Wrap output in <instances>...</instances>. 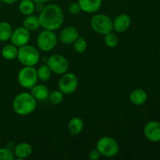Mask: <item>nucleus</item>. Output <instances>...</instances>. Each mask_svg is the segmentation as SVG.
Instances as JSON below:
<instances>
[{"mask_svg": "<svg viewBox=\"0 0 160 160\" xmlns=\"http://www.w3.org/2000/svg\"><path fill=\"white\" fill-rule=\"evenodd\" d=\"M104 42L106 45L109 48H114L118 45L119 38L116 34L112 32H109L108 34H105L104 37Z\"/></svg>", "mask_w": 160, "mask_h": 160, "instance_id": "a878e982", "label": "nucleus"}, {"mask_svg": "<svg viewBox=\"0 0 160 160\" xmlns=\"http://www.w3.org/2000/svg\"><path fill=\"white\" fill-rule=\"evenodd\" d=\"M81 11V6H80L79 3L77 2H73L70 4V6H69V12L72 15H76V14L79 13Z\"/></svg>", "mask_w": 160, "mask_h": 160, "instance_id": "cd10ccee", "label": "nucleus"}, {"mask_svg": "<svg viewBox=\"0 0 160 160\" xmlns=\"http://www.w3.org/2000/svg\"><path fill=\"white\" fill-rule=\"evenodd\" d=\"M34 3L36 4H43V3L48 2L51 1V0H32Z\"/></svg>", "mask_w": 160, "mask_h": 160, "instance_id": "c756f323", "label": "nucleus"}, {"mask_svg": "<svg viewBox=\"0 0 160 160\" xmlns=\"http://www.w3.org/2000/svg\"><path fill=\"white\" fill-rule=\"evenodd\" d=\"M129 99L132 104L135 106H142L146 102L148 99V95L143 89H135L130 93Z\"/></svg>", "mask_w": 160, "mask_h": 160, "instance_id": "f3484780", "label": "nucleus"}, {"mask_svg": "<svg viewBox=\"0 0 160 160\" xmlns=\"http://www.w3.org/2000/svg\"><path fill=\"white\" fill-rule=\"evenodd\" d=\"M37 73L38 78L44 82L49 81L52 76V71L47 64L41 65L37 70Z\"/></svg>", "mask_w": 160, "mask_h": 160, "instance_id": "5701e85b", "label": "nucleus"}, {"mask_svg": "<svg viewBox=\"0 0 160 160\" xmlns=\"http://www.w3.org/2000/svg\"><path fill=\"white\" fill-rule=\"evenodd\" d=\"M81 11L87 13H93L99 10L102 0H78Z\"/></svg>", "mask_w": 160, "mask_h": 160, "instance_id": "2eb2a0df", "label": "nucleus"}, {"mask_svg": "<svg viewBox=\"0 0 160 160\" xmlns=\"http://www.w3.org/2000/svg\"><path fill=\"white\" fill-rule=\"evenodd\" d=\"M96 149L99 152L101 156L111 158L118 154L120 147L116 139L109 136H105L97 142Z\"/></svg>", "mask_w": 160, "mask_h": 160, "instance_id": "20e7f679", "label": "nucleus"}, {"mask_svg": "<svg viewBox=\"0 0 160 160\" xmlns=\"http://www.w3.org/2000/svg\"><path fill=\"white\" fill-rule=\"evenodd\" d=\"M91 26L94 31L103 35L113 31L112 19L106 14L98 13L94 16L91 20Z\"/></svg>", "mask_w": 160, "mask_h": 160, "instance_id": "39448f33", "label": "nucleus"}, {"mask_svg": "<svg viewBox=\"0 0 160 160\" xmlns=\"http://www.w3.org/2000/svg\"><path fill=\"white\" fill-rule=\"evenodd\" d=\"M144 134L152 142H160V123L158 121H149L144 128Z\"/></svg>", "mask_w": 160, "mask_h": 160, "instance_id": "9b49d317", "label": "nucleus"}, {"mask_svg": "<svg viewBox=\"0 0 160 160\" xmlns=\"http://www.w3.org/2000/svg\"><path fill=\"white\" fill-rule=\"evenodd\" d=\"M33 152L32 146L27 142H20L14 148V156L18 159H24L30 157Z\"/></svg>", "mask_w": 160, "mask_h": 160, "instance_id": "4468645a", "label": "nucleus"}, {"mask_svg": "<svg viewBox=\"0 0 160 160\" xmlns=\"http://www.w3.org/2000/svg\"><path fill=\"white\" fill-rule=\"evenodd\" d=\"M59 90L63 94L70 95L78 88V78L74 73H65L59 81Z\"/></svg>", "mask_w": 160, "mask_h": 160, "instance_id": "1a4fd4ad", "label": "nucleus"}, {"mask_svg": "<svg viewBox=\"0 0 160 160\" xmlns=\"http://www.w3.org/2000/svg\"><path fill=\"white\" fill-rule=\"evenodd\" d=\"M35 8V3L32 0H22L19 4V10L24 16L34 13Z\"/></svg>", "mask_w": 160, "mask_h": 160, "instance_id": "412c9836", "label": "nucleus"}, {"mask_svg": "<svg viewBox=\"0 0 160 160\" xmlns=\"http://www.w3.org/2000/svg\"><path fill=\"white\" fill-rule=\"evenodd\" d=\"M30 38H31L30 31L23 27H19L12 31V35L9 40L11 41V43L20 48L23 45H28Z\"/></svg>", "mask_w": 160, "mask_h": 160, "instance_id": "9d476101", "label": "nucleus"}, {"mask_svg": "<svg viewBox=\"0 0 160 160\" xmlns=\"http://www.w3.org/2000/svg\"><path fill=\"white\" fill-rule=\"evenodd\" d=\"M57 45V37L54 31L44 30L37 38V45L43 52L52 51Z\"/></svg>", "mask_w": 160, "mask_h": 160, "instance_id": "0eeeda50", "label": "nucleus"}, {"mask_svg": "<svg viewBox=\"0 0 160 160\" xmlns=\"http://www.w3.org/2000/svg\"><path fill=\"white\" fill-rule=\"evenodd\" d=\"M73 49L75 50V52L78 53H83L86 49H87L88 43L87 41L83 37H78L76 39L74 42L73 43Z\"/></svg>", "mask_w": 160, "mask_h": 160, "instance_id": "393cba45", "label": "nucleus"}, {"mask_svg": "<svg viewBox=\"0 0 160 160\" xmlns=\"http://www.w3.org/2000/svg\"><path fill=\"white\" fill-rule=\"evenodd\" d=\"M131 24V19L128 14L121 13L112 20L113 31L117 33H123L128 31Z\"/></svg>", "mask_w": 160, "mask_h": 160, "instance_id": "f8f14e48", "label": "nucleus"}, {"mask_svg": "<svg viewBox=\"0 0 160 160\" xmlns=\"http://www.w3.org/2000/svg\"><path fill=\"white\" fill-rule=\"evenodd\" d=\"M78 37H79L78 30L73 26H69L63 28L59 34V40L65 45H71Z\"/></svg>", "mask_w": 160, "mask_h": 160, "instance_id": "ddd939ff", "label": "nucleus"}, {"mask_svg": "<svg viewBox=\"0 0 160 160\" xmlns=\"http://www.w3.org/2000/svg\"><path fill=\"white\" fill-rule=\"evenodd\" d=\"M15 159L13 152L8 148H0V160H13Z\"/></svg>", "mask_w": 160, "mask_h": 160, "instance_id": "bb28decb", "label": "nucleus"}, {"mask_svg": "<svg viewBox=\"0 0 160 160\" xmlns=\"http://www.w3.org/2000/svg\"><path fill=\"white\" fill-rule=\"evenodd\" d=\"M41 27L45 30L56 31L63 23L64 13L62 9L56 4H48L42 9L38 16Z\"/></svg>", "mask_w": 160, "mask_h": 160, "instance_id": "f257e3e1", "label": "nucleus"}, {"mask_svg": "<svg viewBox=\"0 0 160 160\" xmlns=\"http://www.w3.org/2000/svg\"><path fill=\"white\" fill-rule=\"evenodd\" d=\"M37 70L34 67H23L19 71L17 81L19 84L25 89H30L34 87L38 82Z\"/></svg>", "mask_w": 160, "mask_h": 160, "instance_id": "423d86ee", "label": "nucleus"}, {"mask_svg": "<svg viewBox=\"0 0 160 160\" xmlns=\"http://www.w3.org/2000/svg\"><path fill=\"white\" fill-rule=\"evenodd\" d=\"M30 90H31L30 93L35 98L36 101H44V100H46L50 93L48 87L45 85V84H36Z\"/></svg>", "mask_w": 160, "mask_h": 160, "instance_id": "dca6fc26", "label": "nucleus"}, {"mask_svg": "<svg viewBox=\"0 0 160 160\" xmlns=\"http://www.w3.org/2000/svg\"><path fill=\"white\" fill-rule=\"evenodd\" d=\"M63 95L64 94L59 90L53 91V92H50L49 95H48V98L52 104L59 105L63 101Z\"/></svg>", "mask_w": 160, "mask_h": 160, "instance_id": "b1692460", "label": "nucleus"}, {"mask_svg": "<svg viewBox=\"0 0 160 160\" xmlns=\"http://www.w3.org/2000/svg\"><path fill=\"white\" fill-rule=\"evenodd\" d=\"M46 64L50 68L52 73H55L56 74H64L69 69L68 60L60 54H54L50 56Z\"/></svg>", "mask_w": 160, "mask_h": 160, "instance_id": "6e6552de", "label": "nucleus"}, {"mask_svg": "<svg viewBox=\"0 0 160 160\" xmlns=\"http://www.w3.org/2000/svg\"><path fill=\"white\" fill-rule=\"evenodd\" d=\"M88 157L91 160H98L100 159V157H101V154H100L99 152L95 148V149L92 150V151L89 152Z\"/></svg>", "mask_w": 160, "mask_h": 160, "instance_id": "c85d7f7f", "label": "nucleus"}, {"mask_svg": "<svg viewBox=\"0 0 160 160\" xmlns=\"http://www.w3.org/2000/svg\"><path fill=\"white\" fill-rule=\"evenodd\" d=\"M37 106V101L30 92H21L14 98L12 109L20 116H27L34 112Z\"/></svg>", "mask_w": 160, "mask_h": 160, "instance_id": "f03ea898", "label": "nucleus"}, {"mask_svg": "<svg viewBox=\"0 0 160 160\" xmlns=\"http://www.w3.org/2000/svg\"><path fill=\"white\" fill-rule=\"evenodd\" d=\"M12 28L8 22H0V42H6L10 39L12 33Z\"/></svg>", "mask_w": 160, "mask_h": 160, "instance_id": "4be33fe9", "label": "nucleus"}, {"mask_svg": "<svg viewBox=\"0 0 160 160\" xmlns=\"http://www.w3.org/2000/svg\"><path fill=\"white\" fill-rule=\"evenodd\" d=\"M23 27L29 31H35V30L38 29L41 27L39 17L38 16L33 15V14L26 16L23 21Z\"/></svg>", "mask_w": 160, "mask_h": 160, "instance_id": "6ab92c4d", "label": "nucleus"}, {"mask_svg": "<svg viewBox=\"0 0 160 160\" xmlns=\"http://www.w3.org/2000/svg\"><path fill=\"white\" fill-rule=\"evenodd\" d=\"M17 58L24 67H34L40 60V53L33 45H25L18 48Z\"/></svg>", "mask_w": 160, "mask_h": 160, "instance_id": "7ed1b4c3", "label": "nucleus"}, {"mask_svg": "<svg viewBox=\"0 0 160 160\" xmlns=\"http://www.w3.org/2000/svg\"><path fill=\"white\" fill-rule=\"evenodd\" d=\"M17 53H18V47L14 45L13 44L5 45L1 51L2 56L7 60H12L16 59L17 57Z\"/></svg>", "mask_w": 160, "mask_h": 160, "instance_id": "aec40b11", "label": "nucleus"}, {"mask_svg": "<svg viewBox=\"0 0 160 160\" xmlns=\"http://www.w3.org/2000/svg\"><path fill=\"white\" fill-rule=\"evenodd\" d=\"M3 2L6 3V4H13V3L17 2L18 0H2Z\"/></svg>", "mask_w": 160, "mask_h": 160, "instance_id": "7c9ffc66", "label": "nucleus"}, {"mask_svg": "<svg viewBox=\"0 0 160 160\" xmlns=\"http://www.w3.org/2000/svg\"><path fill=\"white\" fill-rule=\"evenodd\" d=\"M84 129V121L80 117H75L70 119L68 123V131L73 135L80 134Z\"/></svg>", "mask_w": 160, "mask_h": 160, "instance_id": "a211bd4d", "label": "nucleus"}]
</instances>
